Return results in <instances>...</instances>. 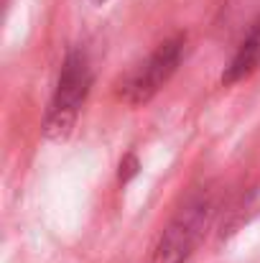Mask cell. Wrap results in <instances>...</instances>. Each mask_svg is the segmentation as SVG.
<instances>
[{
  "label": "cell",
  "mask_w": 260,
  "mask_h": 263,
  "mask_svg": "<svg viewBox=\"0 0 260 263\" xmlns=\"http://www.w3.org/2000/svg\"><path fill=\"white\" fill-rule=\"evenodd\" d=\"M217 212V197L212 189H196L178 207L161 238L151 251V263H189L196 253L212 217Z\"/></svg>",
  "instance_id": "obj_1"
},
{
  "label": "cell",
  "mask_w": 260,
  "mask_h": 263,
  "mask_svg": "<svg viewBox=\"0 0 260 263\" xmlns=\"http://www.w3.org/2000/svg\"><path fill=\"white\" fill-rule=\"evenodd\" d=\"M92 89V67L82 49H72L62 64L54 97L44 115V136L49 141L69 138L77 115L85 105L87 95Z\"/></svg>",
  "instance_id": "obj_2"
},
{
  "label": "cell",
  "mask_w": 260,
  "mask_h": 263,
  "mask_svg": "<svg viewBox=\"0 0 260 263\" xmlns=\"http://www.w3.org/2000/svg\"><path fill=\"white\" fill-rule=\"evenodd\" d=\"M184 51H186V33H176L171 39H166L143 64H138L117 85V97L125 100L128 105H146L148 100H153L176 74L184 59Z\"/></svg>",
  "instance_id": "obj_3"
},
{
  "label": "cell",
  "mask_w": 260,
  "mask_h": 263,
  "mask_svg": "<svg viewBox=\"0 0 260 263\" xmlns=\"http://www.w3.org/2000/svg\"><path fill=\"white\" fill-rule=\"evenodd\" d=\"M260 64V18L250 26V31L245 33L243 44L237 46L235 57L230 59V64L222 72V85H235L240 80H245L248 74L255 72Z\"/></svg>",
  "instance_id": "obj_4"
},
{
  "label": "cell",
  "mask_w": 260,
  "mask_h": 263,
  "mask_svg": "<svg viewBox=\"0 0 260 263\" xmlns=\"http://www.w3.org/2000/svg\"><path fill=\"white\" fill-rule=\"evenodd\" d=\"M258 207H260V202H258V194H255V192H250L248 197H240L237 202H232L230 210H227L225 217H222V230H219V235L225 238V235L237 233V230L258 212Z\"/></svg>",
  "instance_id": "obj_5"
},
{
  "label": "cell",
  "mask_w": 260,
  "mask_h": 263,
  "mask_svg": "<svg viewBox=\"0 0 260 263\" xmlns=\"http://www.w3.org/2000/svg\"><path fill=\"white\" fill-rule=\"evenodd\" d=\"M138 172H141V161H138V156H135V154H125L123 161H120V169H117L120 184H128L133 176H138Z\"/></svg>",
  "instance_id": "obj_6"
},
{
  "label": "cell",
  "mask_w": 260,
  "mask_h": 263,
  "mask_svg": "<svg viewBox=\"0 0 260 263\" xmlns=\"http://www.w3.org/2000/svg\"><path fill=\"white\" fill-rule=\"evenodd\" d=\"M92 3H94V5H102V3H107V0H92Z\"/></svg>",
  "instance_id": "obj_7"
}]
</instances>
